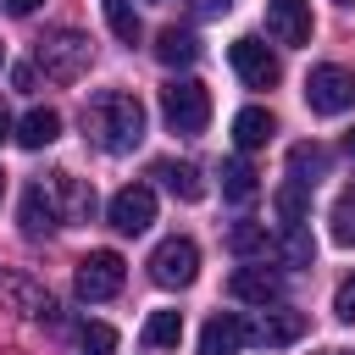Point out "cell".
<instances>
[{
  "label": "cell",
  "mask_w": 355,
  "mask_h": 355,
  "mask_svg": "<svg viewBox=\"0 0 355 355\" xmlns=\"http://www.w3.org/2000/svg\"><path fill=\"white\" fill-rule=\"evenodd\" d=\"M83 133H89V144H100L105 155L139 150V139H144V100L128 94V89H100V94L83 105Z\"/></svg>",
  "instance_id": "6da1fadb"
},
{
  "label": "cell",
  "mask_w": 355,
  "mask_h": 355,
  "mask_svg": "<svg viewBox=\"0 0 355 355\" xmlns=\"http://www.w3.org/2000/svg\"><path fill=\"white\" fill-rule=\"evenodd\" d=\"M89 61H94V44H89V33H78V28H50V33L33 44V67H39L44 78H55V83H78V78L89 72Z\"/></svg>",
  "instance_id": "7a4b0ae2"
},
{
  "label": "cell",
  "mask_w": 355,
  "mask_h": 355,
  "mask_svg": "<svg viewBox=\"0 0 355 355\" xmlns=\"http://www.w3.org/2000/svg\"><path fill=\"white\" fill-rule=\"evenodd\" d=\"M161 116L172 133H200L211 122V89L200 78H172L161 89Z\"/></svg>",
  "instance_id": "3957f363"
},
{
  "label": "cell",
  "mask_w": 355,
  "mask_h": 355,
  "mask_svg": "<svg viewBox=\"0 0 355 355\" xmlns=\"http://www.w3.org/2000/svg\"><path fill=\"white\" fill-rule=\"evenodd\" d=\"M305 105L311 111H322V116H338V111H349L355 105V72L349 67H311V78H305Z\"/></svg>",
  "instance_id": "277c9868"
},
{
  "label": "cell",
  "mask_w": 355,
  "mask_h": 355,
  "mask_svg": "<svg viewBox=\"0 0 355 355\" xmlns=\"http://www.w3.org/2000/svg\"><path fill=\"white\" fill-rule=\"evenodd\" d=\"M194 272H200V250H194V239L172 233V239L155 244V255H150V277H155L161 288H189Z\"/></svg>",
  "instance_id": "5b68a950"
},
{
  "label": "cell",
  "mask_w": 355,
  "mask_h": 355,
  "mask_svg": "<svg viewBox=\"0 0 355 355\" xmlns=\"http://www.w3.org/2000/svg\"><path fill=\"white\" fill-rule=\"evenodd\" d=\"M227 61H233V72H239L250 89H272V83L283 78L277 55H272V50H266V39H255V33L233 39V44H227Z\"/></svg>",
  "instance_id": "8992f818"
},
{
  "label": "cell",
  "mask_w": 355,
  "mask_h": 355,
  "mask_svg": "<svg viewBox=\"0 0 355 355\" xmlns=\"http://www.w3.org/2000/svg\"><path fill=\"white\" fill-rule=\"evenodd\" d=\"M122 277H128V261L116 250H89L78 261V294L83 300H111L122 288Z\"/></svg>",
  "instance_id": "52a82bcc"
},
{
  "label": "cell",
  "mask_w": 355,
  "mask_h": 355,
  "mask_svg": "<svg viewBox=\"0 0 355 355\" xmlns=\"http://www.w3.org/2000/svg\"><path fill=\"white\" fill-rule=\"evenodd\" d=\"M150 222H155V194H150V183H128V189L111 194V227H116V233H144Z\"/></svg>",
  "instance_id": "ba28073f"
},
{
  "label": "cell",
  "mask_w": 355,
  "mask_h": 355,
  "mask_svg": "<svg viewBox=\"0 0 355 355\" xmlns=\"http://www.w3.org/2000/svg\"><path fill=\"white\" fill-rule=\"evenodd\" d=\"M227 288H233V300H244V305H277V300H283V277H277L266 261L239 266V272L227 277Z\"/></svg>",
  "instance_id": "9c48e42d"
},
{
  "label": "cell",
  "mask_w": 355,
  "mask_h": 355,
  "mask_svg": "<svg viewBox=\"0 0 355 355\" xmlns=\"http://www.w3.org/2000/svg\"><path fill=\"white\" fill-rule=\"evenodd\" d=\"M266 33L277 44H311V6L305 0H266Z\"/></svg>",
  "instance_id": "30bf717a"
},
{
  "label": "cell",
  "mask_w": 355,
  "mask_h": 355,
  "mask_svg": "<svg viewBox=\"0 0 355 355\" xmlns=\"http://www.w3.org/2000/svg\"><path fill=\"white\" fill-rule=\"evenodd\" d=\"M50 200H55V216L61 222H89L94 216V189L72 172H55L50 178Z\"/></svg>",
  "instance_id": "8fae6325"
},
{
  "label": "cell",
  "mask_w": 355,
  "mask_h": 355,
  "mask_svg": "<svg viewBox=\"0 0 355 355\" xmlns=\"http://www.w3.org/2000/svg\"><path fill=\"white\" fill-rule=\"evenodd\" d=\"M244 344H250V322H244V316H233V311L211 316V322H205V333H200V355H239Z\"/></svg>",
  "instance_id": "7c38bea8"
},
{
  "label": "cell",
  "mask_w": 355,
  "mask_h": 355,
  "mask_svg": "<svg viewBox=\"0 0 355 355\" xmlns=\"http://www.w3.org/2000/svg\"><path fill=\"white\" fill-rule=\"evenodd\" d=\"M266 311V305H261ZM305 338V316L300 311H266L255 327H250V344H266V349H283V344H300Z\"/></svg>",
  "instance_id": "4fadbf2b"
},
{
  "label": "cell",
  "mask_w": 355,
  "mask_h": 355,
  "mask_svg": "<svg viewBox=\"0 0 355 355\" xmlns=\"http://www.w3.org/2000/svg\"><path fill=\"white\" fill-rule=\"evenodd\" d=\"M272 133H277V122H272L266 105H244V111L233 116V144H239V150H261Z\"/></svg>",
  "instance_id": "5bb4252c"
},
{
  "label": "cell",
  "mask_w": 355,
  "mask_h": 355,
  "mask_svg": "<svg viewBox=\"0 0 355 355\" xmlns=\"http://www.w3.org/2000/svg\"><path fill=\"white\" fill-rule=\"evenodd\" d=\"M55 133H61V116H55L50 105H33V111L17 122V144H22V150H44V144H55Z\"/></svg>",
  "instance_id": "9a60e30c"
},
{
  "label": "cell",
  "mask_w": 355,
  "mask_h": 355,
  "mask_svg": "<svg viewBox=\"0 0 355 355\" xmlns=\"http://www.w3.org/2000/svg\"><path fill=\"white\" fill-rule=\"evenodd\" d=\"M227 250H233L239 261H266L277 244H272V233H266L261 222H233V227H227Z\"/></svg>",
  "instance_id": "2e32d148"
},
{
  "label": "cell",
  "mask_w": 355,
  "mask_h": 355,
  "mask_svg": "<svg viewBox=\"0 0 355 355\" xmlns=\"http://www.w3.org/2000/svg\"><path fill=\"white\" fill-rule=\"evenodd\" d=\"M50 227H55V200H50L44 183H33V189L22 194V233L39 239V233H50Z\"/></svg>",
  "instance_id": "e0dca14e"
},
{
  "label": "cell",
  "mask_w": 355,
  "mask_h": 355,
  "mask_svg": "<svg viewBox=\"0 0 355 355\" xmlns=\"http://www.w3.org/2000/svg\"><path fill=\"white\" fill-rule=\"evenodd\" d=\"M155 178H161L178 200H200V194H205V178H200V166H189V161H155Z\"/></svg>",
  "instance_id": "ac0fdd59"
},
{
  "label": "cell",
  "mask_w": 355,
  "mask_h": 355,
  "mask_svg": "<svg viewBox=\"0 0 355 355\" xmlns=\"http://www.w3.org/2000/svg\"><path fill=\"white\" fill-rule=\"evenodd\" d=\"M155 55H161L166 67H189V61L200 55V39H194L189 28H166V33L155 39Z\"/></svg>",
  "instance_id": "d6986e66"
},
{
  "label": "cell",
  "mask_w": 355,
  "mask_h": 355,
  "mask_svg": "<svg viewBox=\"0 0 355 355\" xmlns=\"http://www.w3.org/2000/svg\"><path fill=\"white\" fill-rule=\"evenodd\" d=\"M327 150L322 144H294L288 150V172H294V183H316V178H327Z\"/></svg>",
  "instance_id": "ffe728a7"
},
{
  "label": "cell",
  "mask_w": 355,
  "mask_h": 355,
  "mask_svg": "<svg viewBox=\"0 0 355 355\" xmlns=\"http://www.w3.org/2000/svg\"><path fill=\"white\" fill-rule=\"evenodd\" d=\"M0 288H6V300H17V311L22 316H50L55 305H50V294L44 288H33L28 277H0Z\"/></svg>",
  "instance_id": "44dd1931"
},
{
  "label": "cell",
  "mask_w": 355,
  "mask_h": 355,
  "mask_svg": "<svg viewBox=\"0 0 355 355\" xmlns=\"http://www.w3.org/2000/svg\"><path fill=\"white\" fill-rule=\"evenodd\" d=\"M255 189H261V183H255V172H250L244 161H222V194H227V200L250 205V200H255Z\"/></svg>",
  "instance_id": "7402d4cb"
},
{
  "label": "cell",
  "mask_w": 355,
  "mask_h": 355,
  "mask_svg": "<svg viewBox=\"0 0 355 355\" xmlns=\"http://www.w3.org/2000/svg\"><path fill=\"white\" fill-rule=\"evenodd\" d=\"M178 338H183V316H178V311H150V322H144V344L172 349Z\"/></svg>",
  "instance_id": "603a6c76"
},
{
  "label": "cell",
  "mask_w": 355,
  "mask_h": 355,
  "mask_svg": "<svg viewBox=\"0 0 355 355\" xmlns=\"http://www.w3.org/2000/svg\"><path fill=\"white\" fill-rule=\"evenodd\" d=\"M100 11H105L111 33L122 44H139V11H133V0H100Z\"/></svg>",
  "instance_id": "cb8c5ba5"
},
{
  "label": "cell",
  "mask_w": 355,
  "mask_h": 355,
  "mask_svg": "<svg viewBox=\"0 0 355 355\" xmlns=\"http://www.w3.org/2000/svg\"><path fill=\"white\" fill-rule=\"evenodd\" d=\"M305 211H311V200H305V183H288V189H277V216H283V227H305Z\"/></svg>",
  "instance_id": "d4e9b609"
},
{
  "label": "cell",
  "mask_w": 355,
  "mask_h": 355,
  "mask_svg": "<svg viewBox=\"0 0 355 355\" xmlns=\"http://www.w3.org/2000/svg\"><path fill=\"white\" fill-rule=\"evenodd\" d=\"M333 239L338 244H355V183L333 200Z\"/></svg>",
  "instance_id": "484cf974"
},
{
  "label": "cell",
  "mask_w": 355,
  "mask_h": 355,
  "mask_svg": "<svg viewBox=\"0 0 355 355\" xmlns=\"http://www.w3.org/2000/svg\"><path fill=\"white\" fill-rule=\"evenodd\" d=\"M277 255H283L288 266H311V233H305V227H283V244H277Z\"/></svg>",
  "instance_id": "4316f807"
},
{
  "label": "cell",
  "mask_w": 355,
  "mask_h": 355,
  "mask_svg": "<svg viewBox=\"0 0 355 355\" xmlns=\"http://www.w3.org/2000/svg\"><path fill=\"white\" fill-rule=\"evenodd\" d=\"M83 355H116V327L89 322V327H83Z\"/></svg>",
  "instance_id": "83f0119b"
},
{
  "label": "cell",
  "mask_w": 355,
  "mask_h": 355,
  "mask_svg": "<svg viewBox=\"0 0 355 355\" xmlns=\"http://www.w3.org/2000/svg\"><path fill=\"white\" fill-rule=\"evenodd\" d=\"M333 316H338V322H355V277L338 283V294H333Z\"/></svg>",
  "instance_id": "f1b7e54d"
},
{
  "label": "cell",
  "mask_w": 355,
  "mask_h": 355,
  "mask_svg": "<svg viewBox=\"0 0 355 355\" xmlns=\"http://www.w3.org/2000/svg\"><path fill=\"white\" fill-rule=\"evenodd\" d=\"M11 89H33V67H11Z\"/></svg>",
  "instance_id": "f546056e"
},
{
  "label": "cell",
  "mask_w": 355,
  "mask_h": 355,
  "mask_svg": "<svg viewBox=\"0 0 355 355\" xmlns=\"http://www.w3.org/2000/svg\"><path fill=\"white\" fill-rule=\"evenodd\" d=\"M6 11H11V17H33V11H39V0H6Z\"/></svg>",
  "instance_id": "4dcf8cb0"
},
{
  "label": "cell",
  "mask_w": 355,
  "mask_h": 355,
  "mask_svg": "<svg viewBox=\"0 0 355 355\" xmlns=\"http://www.w3.org/2000/svg\"><path fill=\"white\" fill-rule=\"evenodd\" d=\"M227 6H233V0H200V17H222Z\"/></svg>",
  "instance_id": "1f68e13d"
},
{
  "label": "cell",
  "mask_w": 355,
  "mask_h": 355,
  "mask_svg": "<svg viewBox=\"0 0 355 355\" xmlns=\"http://www.w3.org/2000/svg\"><path fill=\"white\" fill-rule=\"evenodd\" d=\"M6 133H11V116H6V105H0V139H6Z\"/></svg>",
  "instance_id": "d6a6232c"
},
{
  "label": "cell",
  "mask_w": 355,
  "mask_h": 355,
  "mask_svg": "<svg viewBox=\"0 0 355 355\" xmlns=\"http://www.w3.org/2000/svg\"><path fill=\"white\" fill-rule=\"evenodd\" d=\"M344 150H349V155H355V128H349V133H344Z\"/></svg>",
  "instance_id": "836d02e7"
},
{
  "label": "cell",
  "mask_w": 355,
  "mask_h": 355,
  "mask_svg": "<svg viewBox=\"0 0 355 355\" xmlns=\"http://www.w3.org/2000/svg\"><path fill=\"white\" fill-rule=\"evenodd\" d=\"M0 194H6V172H0Z\"/></svg>",
  "instance_id": "e575fe53"
},
{
  "label": "cell",
  "mask_w": 355,
  "mask_h": 355,
  "mask_svg": "<svg viewBox=\"0 0 355 355\" xmlns=\"http://www.w3.org/2000/svg\"><path fill=\"white\" fill-rule=\"evenodd\" d=\"M327 355H344V349H327Z\"/></svg>",
  "instance_id": "d590c367"
},
{
  "label": "cell",
  "mask_w": 355,
  "mask_h": 355,
  "mask_svg": "<svg viewBox=\"0 0 355 355\" xmlns=\"http://www.w3.org/2000/svg\"><path fill=\"white\" fill-rule=\"evenodd\" d=\"M344 6H349V0H344Z\"/></svg>",
  "instance_id": "8d00e7d4"
}]
</instances>
